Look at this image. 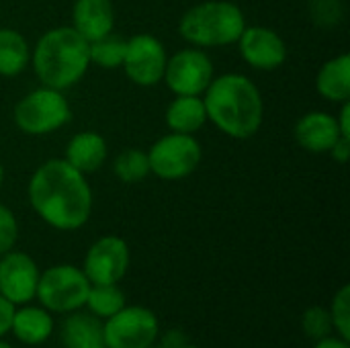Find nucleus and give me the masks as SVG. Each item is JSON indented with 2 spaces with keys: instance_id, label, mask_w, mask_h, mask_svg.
Returning a JSON list of instances; mask_svg holds the SVG:
<instances>
[{
  "instance_id": "f257e3e1",
  "label": "nucleus",
  "mask_w": 350,
  "mask_h": 348,
  "mask_svg": "<svg viewBox=\"0 0 350 348\" xmlns=\"http://www.w3.org/2000/svg\"><path fill=\"white\" fill-rule=\"evenodd\" d=\"M27 197L31 209L57 232H76L92 215V189L86 174L64 158L45 160L29 178Z\"/></svg>"
},
{
  "instance_id": "5701e85b",
  "label": "nucleus",
  "mask_w": 350,
  "mask_h": 348,
  "mask_svg": "<svg viewBox=\"0 0 350 348\" xmlns=\"http://www.w3.org/2000/svg\"><path fill=\"white\" fill-rule=\"evenodd\" d=\"M88 45H90V64L105 68V70L121 68L123 57H125V47H127L125 37L117 33H109L100 39L90 41Z\"/></svg>"
},
{
  "instance_id": "473e14b6",
  "label": "nucleus",
  "mask_w": 350,
  "mask_h": 348,
  "mask_svg": "<svg viewBox=\"0 0 350 348\" xmlns=\"http://www.w3.org/2000/svg\"><path fill=\"white\" fill-rule=\"evenodd\" d=\"M2 183H4V166L0 162V189H2Z\"/></svg>"
},
{
  "instance_id": "aec40b11",
  "label": "nucleus",
  "mask_w": 350,
  "mask_h": 348,
  "mask_svg": "<svg viewBox=\"0 0 350 348\" xmlns=\"http://www.w3.org/2000/svg\"><path fill=\"white\" fill-rule=\"evenodd\" d=\"M64 348H96L103 345V322L92 314L72 312L59 330Z\"/></svg>"
},
{
  "instance_id": "c756f323",
  "label": "nucleus",
  "mask_w": 350,
  "mask_h": 348,
  "mask_svg": "<svg viewBox=\"0 0 350 348\" xmlns=\"http://www.w3.org/2000/svg\"><path fill=\"white\" fill-rule=\"evenodd\" d=\"M336 123H338L340 135L350 139V101L340 103V111H338V115H336Z\"/></svg>"
},
{
  "instance_id": "9b49d317",
  "label": "nucleus",
  "mask_w": 350,
  "mask_h": 348,
  "mask_svg": "<svg viewBox=\"0 0 350 348\" xmlns=\"http://www.w3.org/2000/svg\"><path fill=\"white\" fill-rule=\"evenodd\" d=\"M129 246L121 236L109 234L98 238L84 256L82 271L88 277L90 285L119 283L129 269Z\"/></svg>"
},
{
  "instance_id": "a878e982",
  "label": "nucleus",
  "mask_w": 350,
  "mask_h": 348,
  "mask_svg": "<svg viewBox=\"0 0 350 348\" xmlns=\"http://www.w3.org/2000/svg\"><path fill=\"white\" fill-rule=\"evenodd\" d=\"M330 318H332V326L334 332L342 338V340H350V285H342L330 304Z\"/></svg>"
},
{
  "instance_id": "f8f14e48",
  "label": "nucleus",
  "mask_w": 350,
  "mask_h": 348,
  "mask_svg": "<svg viewBox=\"0 0 350 348\" xmlns=\"http://www.w3.org/2000/svg\"><path fill=\"white\" fill-rule=\"evenodd\" d=\"M242 59L260 72H273L281 68L287 59V43L285 39L269 27L252 25L244 27L240 39L236 41Z\"/></svg>"
},
{
  "instance_id": "72a5a7b5",
  "label": "nucleus",
  "mask_w": 350,
  "mask_h": 348,
  "mask_svg": "<svg viewBox=\"0 0 350 348\" xmlns=\"http://www.w3.org/2000/svg\"><path fill=\"white\" fill-rule=\"evenodd\" d=\"M0 348H12V347H10V345H8V343H4V340H2V338H0Z\"/></svg>"
},
{
  "instance_id": "4468645a",
  "label": "nucleus",
  "mask_w": 350,
  "mask_h": 348,
  "mask_svg": "<svg viewBox=\"0 0 350 348\" xmlns=\"http://www.w3.org/2000/svg\"><path fill=\"white\" fill-rule=\"evenodd\" d=\"M293 137L297 146L310 154H328L342 135L336 123V115L328 111H310L297 119Z\"/></svg>"
},
{
  "instance_id": "7c9ffc66",
  "label": "nucleus",
  "mask_w": 350,
  "mask_h": 348,
  "mask_svg": "<svg viewBox=\"0 0 350 348\" xmlns=\"http://www.w3.org/2000/svg\"><path fill=\"white\" fill-rule=\"evenodd\" d=\"M183 345H187V336L185 332L180 330H168L164 336H162V348H180Z\"/></svg>"
},
{
  "instance_id": "b1692460",
  "label": "nucleus",
  "mask_w": 350,
  "mask_h": 348,
  "mask_svg": "<svg viewBox=\"0 0 350 348\" xmlns=\"http://www.w3.org/2000/svg\"><path fill=\"white\" fill-rule=\"evenodd\" d=\"M113 174L125 185L142 183L150 174L148 152H144L139 148H125L123 152L117 154V158L113 162Z\"/></svg>"
},
{
  "instance_id": "412c9836",
  "label": "nucleus",
  "mask_w": 350,
  "mask_h": 348,
  "mask_svg": "<svg viewBox=\"0 0 350 348\" xmlns=\"http://www.w3.org/2000/svg\"><path fill=\"white\" fill-rule=\"evenodd\" d=\"M31 64V47L25 35L12 27H0V76L14 78Z\"/></svg>"
},
{
  "instance_id": "0eeeda50",
  "label": "nucleus",
  "mask_w": 350,
  "mask_h": 348,
  "mask_svg": "<svg viewBox=\"0 0 350 348\" xmlns=\"http://www.w3.org/2000/svg\"><path fill=\"white\" fill-rule=\"evenodd\" d=\"M90 281L74 265H55L39 273L35 297L41 308L53 314H72L84 308Z\"/></svg>"
},
{
  "instance_id": "4be33fe9",
  "label": "nucleus",
  "mask_w": 350,
  "mask_h": 348,
  "mask_svg": "<svg viewBox=\"0 0 350 348\" xmlns=\"http://www.w3.org/2000/svg\"><path fill=\"white\" fill-rule=\"evenodd\" d=\"M84 306L98 320H107V318L115 316L121 308H125V293L119 289L117 283L90 285Z\"/></svg>"
},
{
  "instance_id": "c85d7f7f",
  "label": "nucleus",
  "mask_w": 350,
  "mask_h": 348,
  "mask_svg": "<svg viewBox=\"0 0 350 348\" xmlns=\"http://www.w3.org/2000/svg\"><path fill=\"white\" fill-rule=\"evenodd\" d=\"M330 154V158L336 162V164H347L350 158V139L349 137H340L334 146H332V150L328 152Z\"/></svg>"
},
{
  "instance_id": "39448f33",
  "label": "nucleus",
  "mask_w": 350,
  "mask_h": 348,
  "mask_svg": "<svg viewBox=\"0 0 350 348\" xmlns=\"http://www.w3.org/2000/svg\"><path fill=\"white\" fill-rule=\"evenodd\" d=\"M72 119L70 101L62 90L39 86L27 92L12 109V121L25 135H49Z\"/></svg>"
},
{
  "instance_id": "a211bd4d",
  "label": "nucleus",
  "mask_w": 350,
  "mask_h": 348,
  "mask_svg": "<svg viewBox=\"0 0 350 348\" xmlns=\"http://www.w3.org/2000/svg\"><path fill=\"white\" fill-rule=\"evenodd\" d=\"M316 90L330 103H347L350 98V55L340 53L322 64L316 76Z\"/></svg>"
},
{
  "instance_id": "cd10ccee",
  "label": "nucleus",
  "mask_w": 350,
  "mask_h": 348,
  "mask_svg": "<svg viewBox=\"0 0 350 348\" xmlns=\"http://www.w3.org/2000/svg\"><path fill=\"white\" fill-rule=\"evenodd\" d=\"M14 306L0 295V338L10 332V322H12Z\"/></svg>"
},
{
  "instance_id": "2eb2a0df",
  "label": "nucleus",
  "mask_w": 350,
  "mask_h": 348,
  "mask_svg": "<svg viewBox=\"0 0 350 348\" xmlns=\"http://www.w3.org/2000/svg\"><path fill=\"white\" fill-rule=\"evenodd\" d=\"M72 27L90 43L115 29V8L111 0H74Z\"/></svg>"
},
{
  "instance_id": "f704fd0d",
  "label": "nucleus",
  "mask_w": 350,
  "mask_h": 348,
  "mask_svg": "<svg viewBox=\"0 0 350 348\" xmlns=\"http://www.w3.org/2000/svg\"><path fill=\"white\" fill-rule=\"evenodd\" d=\"M180 348H199V347H193V345H189V343H187V345H183Z\"/></svg>"
},
{
  "instance_id": "f03ea898",
  "label": "nucleus",
  "mask_w": 350,
  "mask_h": 348,
  "mask_svg": "<svg viewBox=\"0 0 350 348\" xmlns=\"http://www.w3.org/2000/svg\"><path fill=\"white\" fill-rule=\"evenodd\" d=\"M207 121L232 139H250L265 121L262 92L244 74L215 76L203 92Z\"/></svg>"
},
{
  "instance_id": "6ab92c4d",
  "label": "nucleus",
  "mask_w": 350,
  "mask_h": 348,
  "mask_svg": "<svg viewBox=\"0 0 350 348\" xmlns=\"http://www.w3.org/2000/svg\"><path fill=\"white\" fill-rule=\"evenodd\" d=\"M164 121L174 133H191L195 135L207 123V113L201 96L176 94L166 107Z\"/></svg>"
},
{
  "instance_id": "9d476101",
  "label": "nucleus",
  "mask_w": 350,
  "mask_h": 348,
  "mask_svg": "<svg viewBox=\"0 0 350 348\" xmlns=\"http://www.w3.org/2000/svg\"><path fill=\"white\" fill-rule=\"evenodd\" d=\"M168 53L164 43L152 33H137L127 39L123 72L139 88H152L162 82Z\"/></svg>"
},
{
  "instance_id": "dca6fc26",
  "label": "nucleus",
  "mask_w": 350,
  "mask_h": 348,
  "mask_svg": "<svg viewBox=\"0 0 350 348\" xmlns=\"http://www.w3.org/2000/svg\"><path fill=\"white\" fill-rule=\"evenodd\" d=\"M107 156L109 146L98 131H78L70 137L64 152V160L86 176L100 170Z\"/></svg>"
},
{
  "instance_id": "423d86ee",
  "label": "nucleus",
  "mask_w": 350,
  "mask_h": 348,
  "mask_svg": "<svg viewBox=\"0 0 350 348\" xmlns=\"http://www.w3.org/2000/svg\"><path fill=\"white\" fill-rule=\"evenodd\" d=\"M203 160V146L191 133H166L148 150L150 174L160 180H183L191 176Z\"/></svg>"
},
{
  "instance_id": "7ed1b4c3",
  "label": "nucleus",
  "mask_w": 350,
  "mask_h": 348,
  "mask_svg": "<svg viewBox=\"0 0 350 348\" xmlns=\"http://www.w3.org/2000/svg\"><path fill=\"white\" fill-rule=\"evenodd\" d=\"M31 66L43 86L66 92L86 76L90 45L72 25L47 29L31 49Z\"/></svg>"
},
{
  "instance_id": "ddd939ff",
  "label": "nucleus",
  "mask_w": 350,
  "mask_h": 348,
  "mask_svg": "<svg viewBox=\"0 0 350 348\" xmlns=\"http://www.w3.org/2000/svg\"><path fill=\"white\" fill-rule=\"evenodd\" d=\"M39 283L37 263L21 250H10L0 256V295L12 306H25L35 299Z\"/></svg>"
},
{
  "instance_id": "6e6552de",
  "label": "nucleus",
  "mask_w": 350,
  "mask_h": 348,
  "mask_svg": "<svg viewBox=\"0 0 350 348\" xmlns=\"http://www.w3.org/2000/svg\"><path fill=\"white\" fill-rule=\"evenodd\" d=\"M215 78V68L209 53L201 47H183L168 55L162 82L168 90L187 96H203L211 80Z\"/></svg>"
},
{
  "instance_id": "f3484780",
  "label": "nucleus",
  "mask_w": 350,
  "mask_h": 348,
  "mask_svg": "<svg viewBox=\"0 0 350 348\" xmlns=\"http://www.w3.org/2000/svg\"><path fill=\"white\" fill-rule=\"evenodd\" d=\"M10 332L23 345H29V347L43 345L53 334L51 312H47L45 308H35V306H23L21 310L14 308Z\"/></svg>"
},
{
  "instance_id": "bb28decb",
  "label": "nucleus",
  "mask_w": 350,
  "mask_h": 348,
  "mask_svg": "<svg viewBox=\"0 0 350 348\" xmlns=\"http://www.w3.org/2000/svg\"><path fill=\"white\" fill-rule=\"evenodd\" d=\"M18 240V222L10 207L0 203V256L10 252Z\"/></svg>"
},
{
  "instance_id": "e433bc0d",
  "label": "nucleus",
  "mask_w": 350,
  "mask_h": 348,
  "mask_svg": "<svg viewBox=\"0 0 350 348\" xmlns=\"http://www.w3.org/2000/svg\"><path fill=\"white\" fill-rule=\"evenodd\" d=\"M96 348H107V347H105V345H98V347H96Z\"/></svg>"
},
{
  "instance_id": "393cba45",
  "label": "nucleus",
  "mask_w": 350,
  "mask_h": 348,
  "mask_svg": "<svg viewBox=\"0 0 350 348\" xmlns=\"http://www.w3.org/2000/svg\"><path fill=\"white\" fill-rule=\"evenodd\" d=\"M301 328H304L306 336L310 340H314V343H318V340H322L326 336H332V332H334L330 312L326 308H322V306H314V308L304 312Z\"/></svg>"
},
{
  "instance_id": "c9c22d12",
  "label": "nucleus",
  "mask_w": 350,
  "mask_h": 348,
  "mask_svg": "<svg viewBox=\"0 0 350 348\" xmlns=\"http://www.w3.org/2000/svg\"><path fill=\"white\" fill-rule=\"evenodd\" d=\"M148 348H162L160 345H152V347H148Z\"/></svg>"
},
{
  "instance_id": "1a4fd4ad",
  "label": "nucleus",
  "mask_w": 350,
  "mask_h": 348,
  "mask_svg": "<svg viewBox=\"0 0 350 348\" xmlns=\"http://www.w3.org/2000/svg\"><path fill=\"white\" fill-rule=\"evenodd\" d=\"M160 334L158 318L144 306H125L103 324V345L107 348H148Z\"/></svg>"
},
{
  "instance_id": "2f4dec72",
  "label": "nucleus",
  "mask_w": 350,
  "mask_h": 348,
  "mask_svg": "<svg viewBox=\"0 0 350 348\" xmlns=\"http://www.w3.org/2000/svg\"><path fill=\"white\" fill-rule=\"evenodd\" d=\"M314 348H350L349 347V340H342L340 336L338 338H334V336H326V338H322V340H318Z\"/></svg>"
},
{
  "instance_id": "20e7f679",
  "label": "nucleus",
  "mask_w": 350,
  "mask_h": 348,
  "mask_svg": "<svg viewBox=\"0 0 350 348\" xmlns=\"http://www.w3.org/2000/svg\"><path fill=\"white\" fill-rule=\"evenodd\" d=\"M246 27V16L236 2L205 0L187 8L178 21V35L193 47L234 45Z\"/></svg>"
}]
</instances>
